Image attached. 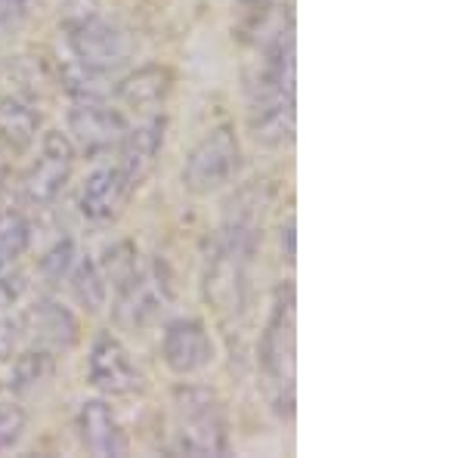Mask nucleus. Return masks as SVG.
I'll return each mask as SVG.
<instances>
[{
	"label": "nucleus",
	"mask_w": 464,
	"mask_h": 458,
	"mask_svg": "<svg viewBox=\"0 0 464 458\" xmlns=\"http://www.w3.org/2000/svg\"><path fill=\"white\" fill-rule=\"evenodd\" d=\"M264 190L245 186L229 199L223 227L205 260V297L223 322H238L248 310L251 264L264 239Z\"/></svg>",
	"instance_id": "1"
},
{
	"label": "nucleus",
	"mask_w": 464,
	"mask_h": 458,
	"mask_svg": "<svg viewBox=\"0 0 464 458\" xmlns=\"http://www.w3.org/2000/svg\"><path fill=\"white\" fill-rule=\"evenodd\" d=\"M257 365L266 403L279 418H291L297 387V291L291 282H282L273 291L269 317L257 344Z\"/></svg>",
	"instance_id": "2"
},
{
	"label": "nucleus",
	"mask_w": 464,
	"mask_h": 458,
	"mask_svg": "<svg viewBox=\"0 0 464 458\" xmlns=\"http://www.w3.org/2000/svg\"><path fill=\"white\" fill-rule=\"evenodd\" d=\"M177 449L186 455L208 458L229 453V422L220 396L208 387L183 385L174 390Z\"/></svg>",
	"instance_id": "3"
},
{
	"label": "nucleus",
	"mask_w": 464,
	"mask_h": 458,
	"mask_svg": "<svg viewBox=\"0 0 464 458\" xmlns=\"http://www.w3.org/2000/svg\"><path fill=\"white\" fill-rule=\"evenodd\" d=\"M111 319L121 332H143L174 304V279L164 260H143L115 285Z\"/></svg>",
	"instance_id": "4"
},
{
	"label": "nucleus",
	"mask_w": 464,
	"mask_h": 458,
	"mask_svg": "<svg viewBox=\"0 0 464 458\" xmlns=\"http://www.w3.org/2000/svg\"><path fill=\"white\" fill-rule=\"evenodd\" d=\"M242 168V146L229 124L205 133L183 164V186L192 195H211L229 183Z\"/></svg>",
	"instance_id": "5"
},
{
	"label": "nucleus",
	"mask_w": 464,
	"mask_h": 458,
	"mask_svg": "<svg viewBox=\"0 0 464 458\" xmlns=\"http://www.w3.org/2000/svg\"><path fill=\"white\" fill-rule=\"evenodd\" d=\"M65 37H69L74 63L102 74L121 69V65H127V59L133 56L130 34L121 25H115V22L102 19V13H96V16L84 22H74V25L65 28Z\"/></svg>",
	"instance_id": "6"
},
{
	"label": "nucleus",
	"mask_w": 464,
	"mask_h": 458,
	"mask_svg": "<svg viewBox=\"0 0 464 458\" xmlns=\"http://www.w3.org/2000/svg\"><path fill=\"white\" fill-rule=\"evenodd\" d=\"M74 168V146L65 133L59 131H47L41 140V152L32 164V171L22 180V192H25V201L32 205H50V201L59 199V192L65 190Z\"/></svg>",
	"instance_id": "7"
},
{
	"label": "nucleus",
	"mask_w": 464,
	"mask_h": 458,
	"mask_svg": "<svg viewBox=\"0 0 464 458\" xmlns=\"http://www.w3.org/2000/svg\"><path fill=\"white\" fill-rule=\"evenodd\" d=\"M87 381L102 394L130 396L146 387L143 372L133 365L130 353L111 332H100L90 344L87 356Z\"/></svg>",
	"instance_id": "8"
},
{
	"label": "nucleus",
	"mask_w": 464,
	"mask_h": 458,
	"mask_svg": "<svg viewBox=\"0 0 464 458\" xmlns=\"http://www.w3.org/2000/svg\"><path fill=\"white\" fill-rule=\"evenodd\" d=\"M124 131V115L118 109H111L106 100H74V106L69 109V140L87 159L118 149Z\"/></svg>",
	"instance_id": "9"
},
{
	"label": "nucleus",
	"mask_w": 464,
	"mask_h": 458,
	"mask_svg": "<svg viewBox=\"0 0 464 458\" xmlns=\"http://www.w3.org/2000/svg\"><path fill=\"white\" fill-rule=\"evenodd\" d=\"M161 359L174 375H196L214 359V341L205 322L177 319L161 335Z\"/></svg>",
	"instance_id": "10"
},
{
	"label": "nucleus",
	"mask_w": 464,
	"mask_h": 458,
	"mask_svg": "<svg viewBox=\"0 0 464 458\" xmlns=\"http://www.w3.org/2000/svg\"><path fill=\"white\" fill-rule=\"evenodd\" d=\"M137 186L124 177L121 168H100L81 186L78 208L90 223H115L124 214L127 201Z\"/></svg>",
	"instance_id": "11"
},
{
	"label": "nucleus",
	"mask_w": 464,
	"mask_h": 458,
	"mask_svg": "<svg viewBox=\"0 0 464 458\" xmlns=\"http://www.w3.org/2000/svg\"><path fill=\"white\" fill-rule=\"evenodd\" d=\"M22 319V335L44 350H72L78 344V319L63 300L37 297Z\"/></svg>",
	"instance_id": "12"
},
{
	"label": "nucleus",
	"mask_w": 464,
	"mask_h": 458,
	"mask_svg": "<svg viewBox=\"0 0 464 458\" xmlns=\"http://www.w3.org/2000/svg\"><path fill=\"white\" fill-rule=\"evenodd\" d=\"M78 437L81 446L96 458H121L130 453V440H127L121 422L111 412V405L102 400H87L81 405Z\"/></svg>",
	"instance_id": "13"
},
{
	"label": "nucleus",
	"mask_w": 464,
	"mask_h": 458,
	"mask_svg": "<svg viewBox=\"0 0 464 458\" xmlns=\"http://www.w3.org/2000/svg\"><path fill=\"white\" fill-rule=\"evenodd\" d=\"M164 131H168V122L161 115H149L137 127H127L124 131L121 142H118V149H121V164L118 168L124 171V177L133 186H140L152 174L164 146Z\"/></svg>",
	"instance_id": "14"
},
{
	"label": "nucleus",
	"mask_w": 464,
	"mask_h": 458,
	"mask_svg": "<svg viewBox=\"0 0 464 458\" xmlns=\"http://www.w3.org/2000/svg\"><path fill=\"white\" fill-rule=\"evenodd\" d=\"M41 131V112L19 96H0V140L13 152H25L34 146Z\"/></svg>",
	"instance_id": "15"
},
{
	"label": "nucleus",
	"mask_w": 464,
	"mask_h": 458,
	"mask_svg": "<svg viewBox=\"0 0 464 458\" xmlns=\"http://www.w3.org/2000/svg\"><path fill=\"white\" fill-rule=\"evenodd\" d=\"M170 93V72L161 65H146V69L127 74L118 84V96L127 102L130 109L140 112H152L159 109Z\"/></svg>",
	"instance_id": "16"
},
{
	"label": "nucleus",
	"mask_w": 464,
	"mask_h": 458,
	"mask_svg": "<svg viewBox=\"0 0 464 458\" xmlns=\"http://www.w3.org/2000/svg\"><path fill=\"white\" fill-rule=\"evenodd\" d=\"M65 282L72 285V295L78 297V304L84 307V310L96 313L100 307H106L109 282H106V276H102L100 264H93V260L84 258V254L78 258V264H74V269Z\"/></svg>",
	"instance_id": "17"
},
{
	"label": "nucleus",
	"mask_w": 464,
	"mask_h": 458,
	"mask_svg": "<svg viewBox=\"0 0 464 458\" xmlns=\"http://www.w3.org/2000/svg\"><path fill=\"white\" fill-rule=\"evenodd\" d=\"M50 375H53V353L44 347L25 350V353H19L16 363H13L10 378H6V390H10V394H25V390L44 385Z\"/></svg>",
	"instance_id": "18"
},
{
	"label": "nucleus",
	"mask_w": 464,
	"mask_h": 458,
	"mask_svg": "<svg viewBox=\"0 0 464 458\" xmlns=\"http://www.w3.org/2000/svg\"><path fill=\"white\" fill-rule=\"evenodd\" d=\"M32 245V227L16 211H0V267L13 264Z\"/></svg>",
	"instance_id": "19"
},
{
	"label": "nucleus",
	"mask_w": 464,
	"mask_h": 458,
	"mask_svg": "<svg viewBox=\"0 0 464 458\" xmlns=\"http://www.w3.org/2000/svg\"><path fill=\"white\" fill-rule=\"evenodd\" d=\"M78 258H81V251H78V245H74V239H59V242L41 258L44 279L65 282L69 279V273L74 269V264H78Z\"/></svg>",
	"instance_id": "20"
},
{
	"label": "nucleus",
	"mask_w": 464,
	"mask_h": 458,
	"mask_svg": "<svg viewBox=\"0 0 464 458\" xmlns=\"http://www.w3.org/2000/svg\"><path fill=\"white\" fill-rule=\"evenodd\" d=\"M22 434H25V412L16 409V405L0 409V455L10 453L22 440Z\"/></svg>",
	"instance_id": "21"
},
{
	"label": "nucleus",
	"mask_w": 464,
	"mask_h": 458,
	"mask_svg": "<svg viewBox=\"0 0 464 458\" xmlns=\"http://www.w3.org/2000/svg\"><path fill=\"white\" fill-rule=\"evenodd\" d=\"M22 319L0 310V359H13L22 344Z\"/></svg>",
	"instance_id": "22"
},
{
	"label": "nucleus",
	"mask_w": 464,
	"mask_h": 458,
	"mask_svg": "<svg viewBox=\"0 0 464 458\" xmlns=\"http://www.w3.org/2000/svg\"><path fill=\"white\" fill-rule=\"evenodd\" d=\"M25 13H28L25 0H0V41L25 22Z\"/></svg>",
	"instance_id": "23"
},
{
	"label": "nucleus",
	"mask_w": 464,
	"mask_h": 458,
	"mask_svg": "<svg viewBox=\"0 0 464 458\" xmlns=\"http://www.w3.org/2000/svg\"><path fill=\"white\" fill-rule=\"evenodd\" d=\"M22 295V285L19 279H10V276H0V310H10L13 304Z\"/></svg>",
	"instance_id": "24"
},
{
	"label": "nucleus",
	"mask_w": 464,
	"mask_h": 458,
	"mask_svg": "<svg viewBox=\"0 0 464 458\" xmlns=\"http://www.w3.org/2000/svg\"><path fill=\"white\" fill-rule=\"evenodd\" d=\"M282 254H285L288 264H295V258H297V245H295V214H288L285 227H282Z\"/></svg>",
	"instance_id": "25"
},
{
	"label": "nucleus",
	"mask_w": 464,
	"mask_h": 458,
	"mask_svg": "<svg viewBox=\"0 0 464 458\" xmlns=\"http://www.w3.org/2000/svg\"><path fill=\"white\" fill-rule=\"evenodd\" d=\"M10 183H13V174L6 168H0V211H6V199H10Z\"/></svg>",
	"instance_id": "26"
}]
</instances>
